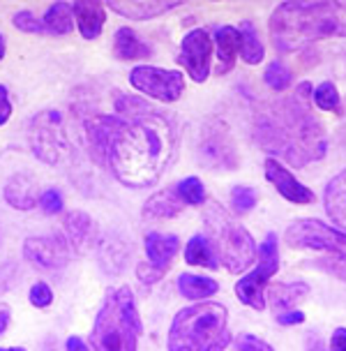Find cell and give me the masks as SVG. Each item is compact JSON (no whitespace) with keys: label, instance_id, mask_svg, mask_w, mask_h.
<instances>
[{"label":"cell","instance_id":"obj_1","mask_svg":"<svg viewBox=\"0 0 346 351\" xmlns=\"http://www.w3.org/2000/svg\"><path fill=\"white\" fill-rule=\"evenodd\" d=\"M178 128L171 116L150 106L123 123L106 162L123 185L141 190L155 185L175 158Z\"/></svg>","mask_w":346,"mask_h":351},{"label":"cell","instance_id":"obj_2","mask_svg":"<svg viewBox=\"0 0 346 351\" xmlns=\"http://www.w3.org/2000/svg\"><path fill=\"white\" fill-rule=\"evenodd\" d=\"M256 141L295 169L319 162L328 150L323 125L312 111V86L300 84L288 99H280L256 116Z\"/></svg>","mask_w":346,"mask_h":351},{"label":"cell","instance_id":"obj_3","mask_svg":"<svg viewBox=\"0 0 346 351\" xmlns=\"http://www.w3.org/2000/svg\"><path fill=\"white\" fill-rule=\"evenodd\" d=\"M332 35H346V5L342 3H284L270 16V37L282 53Z\"/></svg>","mask_w":346,"mask_h":351},{"label":"cell","instance_id":"obj_4","mask_svg":"<svg viewBox=\"0 0 346 351\" xmlns=\"http://www.w3.org/2000/svg\"><path fill=\"white\" fill-rule=\"evenodd\" d=\"M229 342V312L219 303L185 307L169 330V351H224Z\"/></svg>","mask_w":346,"mask_h":351},{"label":"cell","instance_id":"obj_5","mask_svg":"<svg viewBox=\"0 0 346 351\" xmlns=\"http://www.w3.org/2000/svg\"><path fill=\"white\" fill-rule=\"evenodd\" d=\"M138 335L141 319L136 312L134 293L129 287L109 291L92 326L90 337L95 351H136Z\"/></svg>","mask_w":346,"mask_h":351},{"label":"cell","instance_id":"obj_6","mask_svg":"<svg viewBox=\"0 0 346 351\" xmlns=\"http://www.w3.org/2000/svg\"><path fill=\"white\" fill-rule=\"evenodd\" d=\"M203 222L208 229V241L229 273H243L256 261L259 250H256L254 238L226 208L215 202L208 204L203 210Z\"/></svg>","mask_w":346,"mask_h":351},{"label":"cell","instance_id":"obj_7","mask_svg":"<svg viewBox=\"0 0 346 351\" xmlns=\"http://www.w3.org/2000/svg\"><path fill=\"white\" fill-rule=\"evenodd\" d=\"M286 245L312 256L314 266L346 282V234L321 219H298L286 229Z\"/></svg>","mask_w":346,"mask_h":351},{"label":"cell","instance_id":"obj_8","mask_svg":"<svg viewBox=\"0 0 346 351\" xmlns=\"http://www.w3.org/2000/svg\"><path fill=\"white\" fill-rule=\"evenodd\" d=\"M280 271V252H277V236L268 234L266 241L261 243L259 247V266L254 268L249 275L236 285V293L238 298L243 300L245 305H249L251 310H263L266 307V300H263V287L268 285V280Z\"/></svg>","mask_w":346,"mask_h":351},{"label":"cell","instance_id":"obj_9","mask_svg":"<svg viewBox=\"0 0 346 351\" xmlns=\"http://www.w3.org/2000/svg\"><path fill=\"white\" fill-rule=\"evenodd\" d=\"M30 146L47 165H55L67 153V134L60 111H42L30 123Z\"/></svg>","mask_w":346,"mask_h":351},{"label":"cell","instance_id":"obj_10","mask_svg":"<svg viewBox=\"0 0 346 351\" xmlns=\"http://www.w3.org/2000/svg\"><path fill=\"white\" fill-rule=\"evenodd\" d=\"M129 84L138 93L160 102H175L185 90V77L175 70H162L153 65H138L129 72Z\"/></svg>","mask_w":346,"mask_h":351},{"label":"cell","instance_id":"obj_11","mask_svg":"<svg viewBox=\"0 0 346 351\" xmlns=\"http://www.w3.org/2000/svg\"><path fill=\"white\" fill-rule=\"evenodd\" d=\"M199 155L201 162L215 167V169H234L238 165V155L234 139H231V132L224 123H208L203 132H201L199 141Z\"/></svg>","mask_w":346,"mask_h":351},{"label":"cell","instance_id":"obj_12","mask_svg":"<svg viewBox=\"0 0 346 351\" xmlns=\"http://www.w3.org/2000/svg\"><path fill=\"white\" fill-rule=\"evenodd\" d=\"M210 56H212V40L203 28H197L185 35L180 44V65L190 72V77L201 84L210 74Z\"/></svg>","mask_w":346,"mask_h":351},{"label":"cell","instance_id":"obj_13","mask_svg":"<svg viewBox=\"0 0 346 351\" xmlns=\"http://www.w3.org/2000/svg\"><path fill=\"white\" fill-rule=\"evenodd\" d=\"M310 296V287L305 282H291V285H275L268 289L270 305H273L277 324L282 326H293L303 324L305 315L300 310H295V305L303 303Z\"/></svg>","mask_w":346,"mask_h":351},{"label":"cell","instance_id":"obj_14","mask_svg":"<svg viewBox=\"0 0 346 351\" xmlns=\"http://www.w3.org/2000/svg\"><path fill=\"white\" fill-rule=\"evenodd\" d=\"M23 254L30 263L44 268V271H55L62 268L69 259L67 245L60 241L58 236H33L23 245Z\"/></svg>","mask_w":346,"mask_h":351},{"label":"cell","instance_id":"obj_15","mask_svg":"<svg viewBox=\"0 0 346 351\" xmlns=\"http://www.w3.org/2000/svg\"><path fill=\"white\" fill-rule=\"evenodd\" d=\"M266 178L277 187V192H280L286 202H293L300 206L314 202V192L310 187H305L284 165H282V162H277L275 158L266 160Z\"/></svg>","mask_w":346,"mask_h":351},{"label":"cell","instance_id":"obj_16","mask_svg":"<svg viewBox=\"0 0 346 351\" xmlns=\"http://www.w3.org/2000/svg\"><path fill=\"white\" fill-rule=\"evenodd\" d=\"M123 123H125V118H118V116H92L90 121H88L86 125L88 139H90V148L99 162H106L109 148L113 139H116L118 130L123 128Z\"/></svg>","mask_w":346,"mask_h":351},{"label":"cell","instance_id":"obj_17","mask_svg":"<svg viewBox=\"0 0 346 351\" xmlns=\"http://www.w3.org/2000/svg\"><path fill=\"white\" fill-rule=\"evenodd\" d=\"M72 14L84 40H97L102 35L106 21V12L102 3H72Z\"/></svg>","mask_w":346,"mask_h":351},{"label":"cell","instance_id":"obj_18","mask_svg":"<svg viewBox=\"0 0 346 351\" xmlns=\"http://www.w3.org/2000/svg\"><path fill=\"white\" fill-rule=\"evenodd\" d=\"M178 247H180V243L173 234H157V231H153V234L146 236L148 263L162 273L169 268V263H171L175 252H178Z\"/></svg>","mask_w":346,"mask_h":351},{"label":"cell","instance_id":"obj_19","mask_svg":"<svg viewBox=\"0 0 346 351\" xmlns=\"http://www.w3.org/2000/svg\"><path fill=\"white\" fill-rule=\"evenodd\" d=\"M5 199L12 208L16 210H30L37 206V187L35 180L28 173H16L12 176L5 185Z\"/></svg>","mask_w":346,"mask_h":351},{"label":"cell","instance_id":"obj_20","mask_svg":"<svg viewBox=\"0 0 346 351\" xmlns=\"http://www.w3.org/2000/svg\"><path fill=\"white\" fill-rule=\"evenodd\" d=\"M215 42H217V72L226 74L234 70L236 58L240 53V30L234 26H217L215 28Z\"/></svg>","mask_w":346,"mask_h":351},{"label":"cell","instance_id":"obj_21","mask_svg":"<svg viewBox=\"0 0 346 351\" xmlns=\"http://www.w3.org/2000/svg\"><path fill=\"white\" fill-rule=\"evenodd\" d=\"M325 202V213L335 224L346 229V169L342 173H337L325 187L323 194Z\"/></svg>","mask_w":346,"mask_h":351},{"label":"cell","instance_id":"obj_22","mask_svg":"<svg viewBox=\"0 0 346 351\" xmlns=\"http://www.w3.org/2000/svg\"><path fill=\"white\" fill-rule=\"evenodd\" d=\"M113 51L121 60H141L150 56V47L132 28H118L113 37Z\"/></svg>","mask_w":346,"mask_h":351},{"label":"cell","instance_id":"obj_23","mask_svg":"<svg viewBox=\"0 0 346 351\" xmlns=\"http://www.w3.org/2000/svg\"><path fill=\"white\" fill-rule=\"evenodd\" d=\"M178 5L180 3H109V8L111 12H116V14L125 19H132V21H148V19L175 10Z\"/></svg>","mask_w":346,"mask_h":351},{"label":"cell","instance_id":"obj_24","mask_svg":"<svg viewBox=\"0 0 346 351\" xmlns=\"http://www.w3.org/2000/svg\"><path fill=\"white\" fill-rule=\"evenodd\" d=\"M185 202L180 199V194L175 190H164V192H157L153 197L148 199L146 206H143V215L153 217V219H166L178 215L182 210Z\"/></svg>","mask_w":346,"mask_h":351},{"label":"cell","instance_id":"obj_25","mask_svg":"<svg viewBox=\"0 0 346 351\" xmlns=\"http://www.w3.org/2000/svg\"><path fill=\"white\" fill-rule=\"evenodd\" d=\"M185 259L187 263H192V266H206V268H212V271L219 268V259L210 245V241L201 234L190 238V243H187V247H185Z\"/></svg>","mask_w":346,"mask_h":351},{"label":"cell","instance_id":"obj_26","mask_svg":"<svg viewBox=\"0 0 346 351\" xmlns=\"http://www.w3.org/2000/svg\"><path fill=\"white\" fill-rule=\"evenodd\" d=\"M44 30L51 35H67L74 28V14L72 5L67 3H55L47 10V14L42 19Z\"/></svg>","mask_w":346,"mask_h":351},{"label":"cell","instance_id":"obj_27","mask_svg":"<svg viewBox=\"0 0 346 351\" xmlns=\"http://www.w3.org/2000/svg\"><path fill=\"white\" fill-rule=\"evenodd\" d=\"M65 231H67V238L77 250H84L86 243L90 241V234H92V219L81 210H74V213H67L65 215Z\"/></svg>","mask_w":346,"mask_h":351},{"label":"cell","instance_id":"obj_28","mask_svg":"<svg viewBox=\"0 0 346 351\" xmlns=\"http://www.w3.org/2000/svg\"><path fill=\"white\" fill-rule=\"evenodd\" d=\"M178 289L185 298L201 300V298H208V296H215V293L219 291V285L210 278H201V275L185 273L178 278Z\"/></svg>","mask_w":346,"mask_h":351},{"label":"cell","instance_id":"obj_29","mask_svg":"<svg viewBox=\"0 0 346 351\" xmlns=\"http://www.w3.org/2000/svg\"><path fill=\"white\" fill-rule=\"evenodd\" d=\"M240 51H243V60L247 62V65H259L263 60V56H266L263 42L251 21L240 23Z\"/></svg>","mask_w":346,"mask_h":351},{"label":"cell","instance_id":"obj_30","mask_svg":"<svg viewBox=\"0 0 346 351\" xmlns=\"http://www.w3.org/2000/svg\"><path fill=\"white\" fill-rule=\"evenodd\" d=\"M263 81H266V86L270 88V90L284 93L286 88L291 86L293 74H291V70H288V67L282 60H273L266 67V72H263Z\"/></svg>","mask_w":346,"mask_h":351},{"label":"cell","instance_id":"obj_31","mask_svg":"<svg viewBox=\"0 0 346 351\" xmlns=\"http://www.w3.org/2000/svg\"><path fill=\"white\" fill-rule=\"evenodd\" d=\"M312 102L319 106L321 111H335L339 114V93L332 81H323L317 86V90H312Z\"/></svg>","mask_w":346,"mask_h":351},{"label":"cell","instance_id":"obj_32","mask_svg":"<svg viewBox=\"0 0 346 351\" xmlns=\"http://www.w3.org/2000/svg\"><path fill=\"white\" fill-rule=\"evenodd\" d=\"M175 192L180 194L182 202L190 204V206H201V204L206 202V187H203V183H201V180L197 178V176L180 180L178 187H175Z\"/></svg>","mask_w":346,"mask_h":351},{"label":"cell","instance_id":"obj_33","mask_svg":"<svg viewBox=\"0 0 346 351\" xmlns=\"http://www.w3.org/2000/svg\"><path fill=\"white\" fill-rule=\"evenodd\" d=\"M231 204L236 206V210L247 213L256 206V192L251 190V187L238 185V187H234V192H231Z\"/></svg>","mask_w":346,"mask_h":351},{"label":"cell","instance_id":"obj_34","mask_svg":"<svg viewBox=\"0 0 346 351\" xmlns=\"http://www.w3.org/2000/svg\"><path fill=\"white\" fill-rule=\"evenodd\" d=\"M14 26L18 30H23V33H47L44 30V23H42V19H37L33 12H28V10H23V12H16L14 14Z\"/></svg>","mask_w":346,"mask_h":351},{"label":"cell","instance_id":"obj_35","mask_svg":"<svg viewBox=\"0 0 346 351\" xmlns=\"http://www.w3.org/2000/svg\"><path fill=\"white\" fill-rule=\"evenodd\" d=\"M236 351H273V347L266 344L263 340H259V337H254L249 333H243L236 340Z\"/></svg>","mask_w":346,"mask_h":351},{"label":"cell","instance_id":"obj_36","mask_svg":"<svg viewBox=\"0 0 346 351\" xmlns=\"http://www.w3.org/2000/svg\"><path fill=\"white\" fill-rule=\"evenodd\" d=\"M51 300H53V293L49 289V285H44V282L33 285V289H30V303L35 307H47V305H51Z\"/></svg>","mask_w":346,"mask_h":351},{"label":"cell","instance_id":"obj_37","mask_svg":"<svg viewBox=\"0 0 346 351\" xmlns=\"http://www.w3.org/2000/svg\"><path fill=\"white\" fill-rule=\"evenodd\" d=\"M40 206H42L44 213H49V215H53V213H60L62 210V194L58 190H47V192L42 194Z\"/></svg>","mask_w":346,"mask_h":351},{"label":"cell","instance_id":"obj_38","mask_svg":"<svg viewBox=\"0 0 346 351\" xmlns=\"http://www.w3.org/2000/svg\"><path fill=\"white\" fill-rule=\"evenodd\" d=\"M12 116V102H10V93L8 88L0 84V125H5Z\"/></svg>","mask_w":346,"mask_h":351},{"label":"cell","instance_id":"obj_39","mask_svg":"<svg viewBox=\"0 0 346 351\" xmlns=\"http://www.w3.org/2000/svg\"><path fill=\"white\" fill-rule=\"evenodd\" d=\"M330 351H346V328H337L330 337Z\"/></svg>","mask_w":346,"mask_h":351},{"label":"cell","instance_id":"obj_40","mask_svg":"<svg viewBox=\"0 0 346 351\" xmlns=\"http://www.w3.org/2000/svg\"><path fill=\"white\" fill-rule=\"evenodd\" d=\"M8 326H10V307L0 305V335L8 330Z\"/></svg>","mask_w":346,"mask_h":351},{"label":"cell","instance_id":"obj_41","mask_svg":"<svg viewBox=\"0 0 346 351\" xmlns=\"http://www.w3.org/2000/svg\"><path fill=\"white\" fill-rule=\"evenodd\" d=\"M67 351H90L84 344V340H79V337H69L67 340Z\"/></svg>","mask_w":346,"mask_h":351},{"label":"cell","instance_id":"obj_42","mask_svg":"<svg viewBox=\"0 0 346 351\" xmlns=\"http://www.w3.org/2000/svg\"><path fill=\"white\" fill-rule=\"evenodd\" d=\"M307 351H328L323 347V342L319 340V337H310V342H307Z\"/></svg>","mask_w":346,"mask_h":351},{"label":"cell","instance_id":"obj_43","mask_svg":"<svg viewBox=\"0 0 346 351\" xmlns=\"http://www.w3.org/2000/svg\"><path fill=\"white\" fill-rule=\"evenodd\" d=\"M5 58V35L0 33V60Z\"/></svg>","mask_w":346,"mask_h":351},{"label":"cell","instance_id":"obj_44","mask_svg":"<svg viewBox=\"0 0 346 351\" xmlns=\"http://www.w3.org/2000/svg\"><path fill=\"white\" fill-rule=\"evenodd\" d=\"M0 351H26V349H21V347H12V349H0Z\"/></svg>","mask_w":346,"mask_h":351}]
</instances>
